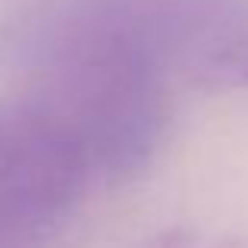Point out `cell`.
Listing matches in <instances>:
<instances>
[{"label":"cell","mask_w":248,"mask_h":248,"mask_svg":"<svg viewBox=\"0 0 248 248\" xmlns=\"http://www.w3.org/2000/svg\"><path fill=\"white\" fill-rule=\"evenodd\" d=\"M242 29L236 0H44L16 31L19 57L88 50L170 73Z\"/></svg>","instance_id":"2"},{"label":"cell","mask_w":248,"mask_h":248,"mask_svg":"<svg viewBox=\"0 0 248 248\" xmlns=\"http://www.w3.org/2000/svg\"><path fill=\"white\" fill-rule=\"evenodd\" d=\"M195 82L204 88H248V29L230 31L192 63Z\"/></svg>","instance_id":"4"},{"label":"cell","mask_w":248,"mask_h":248,"mask_svg":"<svg viewBox=\"0 0 248 248\" xmlns=\"http://www.w3.org/2000/svg\"><path fill=\"white\" fill-rule=\"evenodd\" d=\"M141 248H248V236L230 230H217V226H170V230L151 236Z\"/></svg>","instance_id":"5"},{"label":"cell","mask_w":248,"mask_h":248,"mask_svg":"<svg viewBox=\"0 0 248 248\" xmlns=\"http://www.w3.org/2000/svg\"><path fill=\"white\" fill-rule=\"evenodd\" d=\"M25 69L19 94L73 139L91 182H123L151 167L170 129V73L88 50L44 54Z\"/></svg>","instance_id":"1"},{"label":"cell","mask_w":248,"mask_h":248,"mask_svg":"<svg viewBox=\"0 0 248 248\" xmlns=\"http://www.w3.org/2000/svg\"><path fill=\"white\" fill-rule=\"evenodd\" d=\"M94 186L66 132L22 94L0 104V248H41Z\"/></svg>","instance_id":"3"}]
</instances>
